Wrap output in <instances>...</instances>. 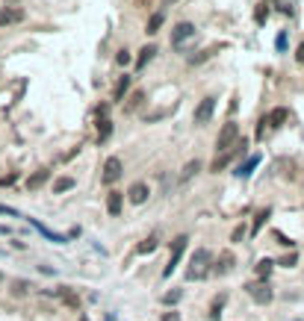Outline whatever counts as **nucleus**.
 Listing matches in <instances>:
<instances>
[{
	"label": "nucleus",
	"mask_w": 304,
	"mask_h": 321,
	"mask_svg": "<svg viewBox=\"0 0 304 321\" xmlns=\"http://www.w3.org/2000/svg\"><path fill=\"white\" fill-rule=\"evenodd\" d=\"M163 3H166V6H171V3H174V0H163Z\"/></svg>",
	"instance_id": "42"
},
{
	"label": "nucleus",
	"mask_w": 304,
	"mask_h": 321,
	"mask_svg": "<svg viewBox=\"0 0 304 321\" xmlns=\"http://www.w3.org/2000/svg\"><path fill=\"white\" fill-rule=\"evenodd\" d=\"M157 245H160V242H157V236H148V239H142V242L136 245V254H139V257H148V254H154V251H157Z\"/></svg>",
	"instance_id": "21"
},
{
	"label": "nucleus",
	"mask_w": 304,
	"mask_h": 321,
	"mask_svg": "<svg viewBox=\"0 0 304 321\" xmlns=\"http://www.w3.org/2000/svg\"><path fill=\"white\" fill-rule=\"evenodd\" d=\"M237 136H239V124L228 118V124L222 127L219 139H216V151H219V154H228V151H231V145L237 142Z\"/></svg>",
	"instance_id": "3"
},
{
	"label": "nucleus",
	"mask_w": 304,
	"mask_h": 321,
	"mask_svg": "<svg viewBox=\"0 0 304 321\" xmlns=\"http://www.w3.org/2000/svg\"><path fill=\"white\" fill-rule=\"evenodd\" d=\"M245 292H248V295H251V301H254V304H260V307L272 304V298H275L272 286H269V283H263V280H254V283H248V286H245Z\"/></svg>",
	"instance_id": "4"
},
{
	"label": "nucleus",
	"mask_w": 304,
	"mask_h": 321,
	"mask_svg": "<svg viewBox=\"0 0 304 321\" xmlns=\"http://www.w3.org/2000/svg\"><path fill=\"white\" fill-rule=\"evenodd\" d=\"M296 62H299V65H304V41L299 44V50H296Z\"/></svg>",
	"instance_id": "39"
},
{
	"label": "nucleus",
	"mask_w": 304,
	"mask_h": 321,
	"mask_svg": "<svg viewBox=\"0 0 304 321\" xmlns=\"http://www.w3.org/2000/svg\"><path fill=\"white\" fill-rule=\"evenodd\" d=\"M0 215H15V218H21V215H18V209H12V206H3V203H0Z\"/></svg>",
	"instance_id": "38"
},
{
	"label": "nucleus",
	"mask_w": 304,
	"mask_h": 321,
	"mask_svg": "<svg viewBox=\"0 0 304 321\" xmlns=\"http://www.w3.org/2000/svg\"><path fill=\"white\" fill-rule=\"evenodd\" d=\"M287 115H290L287 109H275V112L269 115V121H266V124H272V127H281V124L287 121Z\"/></svg>",
	"instance_id": "27"
},
{
	"label": "nucleus",
	"mask_w": 304,
	"mask_h": 321,
	"mask_svg": "<svg viewBox=\"0 0 304 321\" xmlns=\"http://www.w3.org/2000/svg\"><path fill=\"white\" fill-rule=\"evenodd\" d=\"M0 280H3V274H0Z\"/></svg>",
	"instance_id": "44"
},
{
	"label": "nucleus",
	"mask_w": 304,
	"mask_h": 321,
	"mask_svg": "<svg viewBox=\"0 0 304 321\" xmlns=\"http://www.w3.org/2000/svg\"><path fill=\"white\" fill-rule=\"evenodd\" d=\"M266 21V6H257V24H263Z\"/></svg>",
	"instance_id": "40"
},
{
	"label": "nucleus",
	"mask_w": 304,
	"mask_h": 321,
	"mask_svg": "<svg viewBox=\"0 0 304 321\" xmlns=\"http://www.w3.org/2000/svg\"><path fill=\"white\" fill-rule=\"evenodd\" d=\"M225 304H228V295H225V292H222V295H216V301H213V307H210V321H222Z\"/></svg>",
	"instance_id": "17"
},
{
	"label": "nucleus",
	"mask_w": 304,
	"mask_h": 321,
	"mask_svg": "<svg viewBox=\"0 0 304 321\" xmlns=\"http://www.w3.org/2000/svg\"><path fill=\"white\" fill-rule=\"evenodd\" d=\"M275 47H278V50H287V32H281V35H278V41H275Z\"/></svg>",
	"instance_id": "36"
},
{
	"label": "nucleus",
	"mask_w": 304,
	"mask_h": 321,
	"mask_svg": "<svg viewBox=\"0 0 304 321\" xmlns=\"http://www.w3.org/2000/svg\"><path fill=\"white\" fill-rule=\"evenodd\" d=\"M296 262H299V254H296V251L278 259V265H281V268H296Z\"/></svg>",
	"instance_id": "29"
},
{
	"label": "nucleus",
	"mask_w": 304,
	"mask_h": 321,
	"mask_svg": "<svg viewBox=\"0 0 304 321\" xmlns=\"http://www.w3.org/2000/svg\"><path fill=\"white\" fill-rule=\"evenodd\" d=\"M18 21H24V9H18V6H3L0 9V27L18 24Z\"/></svg>",
	"instance_id": "8"
},
{
	"label": "nucleus",
	"mask_w": 304,
	"mask_h": 321,
	"mask_svg": "<svg viewBox=\"0 0 304 321\" xmlns=\"http://www.w3.org/2000/svg\"><path fill=\"white\" fill-rule=\"evenodd\" d=\"M80 321H89V319H86V316H83V319H80Z\"/></svg>",
	"instance_id": "43"
},
{
	"label": "nucleus",
	"mask_w": 304,
	"mask_h": 321,
	"mask_svg": "<svg viewBox=\"0 0 304 321\" xmlns=\"http://www.w3.org/2000/svg\"><path fill=\"white\" fill-rule=\"evenodd\" d=\"M260 160H263L260 154H254V157H248V160H245V162H242V165H239V168H237V177H248V174H251V171H254V168L260 165Z\"/></svg>",
	"instance_id": "22"
},
{
	"label": "nucleus",
	"mask_w": 304,
	"mask_h": 321,
	"mask_svg": "<svg viewBox=\"0 0 304 321\" xmlns=\"http://www.w3.org/2000/svg\"><path fill=\"white\" fill-rule=\"evenodd\" d=\"M115 62H118V65H130V50H118Z\"/></svg>",
	"instance_id": "34"
},
{
	"label": "nucleus",
	"mask_w": 304,
	"mask_h": 321,
	"mask_svg": "<svg viewBox=\"0 0 304 321\" xmlns=\"http://www.w3.org/2000/svg\"><path fill=\"white\" fill-rule=\"evenodd\" d=\"M47 180H50V171H47V168H41V171H35L33 177L27 180V189H30V192H35V189H41Z\"/></svg>",
	"instance_id": "18"
},
{
	"label": "nucleus",
	"mask_w": 304,
	"mask_h": 321,
	"mask_svg": "<svg viewBox=\"0 0 304 321\" xmlns=\"http://www.w3.org/2000/svg\"><path fill=\"white\" fill-rule=\"evenodd\" d=\"M192 35H195V24H192V21H180V24L174 27V32H171V47L180 50V44H183L186 38H192Z\"/></svg>",
	"instance_id": "5"
},
{
	"label": "nucleus",
	"mask_w": 304,
	"mask_h": 321,
	"mask_svg": "<svg viewBox=\"0 0 304 321\" xmlns=\"http://www.w3.org/2000/svg\"><path fill=\"white\" fill-rule=\"evenodd\" d=\"M130 83H133V77H130V74H121V77H118V83H115V92H112V100H115V103H118V100H124L127 89H130Z\"/></svg>",
	"instance_id": "15"
},
{
	"label": "nucleus",
	"mask_w": 304,
	"mask_h": 321,
	"mask_svg": "<svg viewBox=\"0 0 304 321\" xmlns=\"http://www.w3.org/2000/svg\"><path fill=\"white\" fill-rule=\"evenodd\" d=\"M157 53H160V50H157L154 44H145V47L139 50V59H136V71H139V68H145V65L151 62V59H154Z\"/></svg>",
	"instance_id": "19"
},
{
	"label": "nucleus",
	"mask_w": 304,
	"mask_h": 321,
	"mask_svg": "<svg viewBox=\"0 0 304 321\" xmlns=\"http://www.w3.org/2000/svg\"><path fill=\"white\" fill-rule=\"evenodd\" d=\"M186 245H189V239H186V236H177V239L169 245V265L163 268V277H171V274L177 271V265H180V257H183Z\"/></svg>",
	"instance_id": "2"
},
{
	"label": "nucleus",
	"mask_w": 304,
	"mask_h": 321,
	"mask_svg": "<svg viewBox=\"0 0 304 321\" xmlns=\"http://www.w3.org/2000/svg\"><path fill=\"white\" fill-rule=\"evenodd\" d=\"M234 265H237V259H234V254H231V251H225V254L219 257V262H216L213 274H219V277H222V274H228V271H231Z\"/></svg>",
	"instance_id": "14"
},
{
	"label": "nucleus",
	"mask_w": 304,
	"mask_h": 321,
	"mask_svg": "<svg viewBox=\"0 0 304 321\" xmlns=\"http://www.w3.org/2000/svg\"><path fill=\"white\" fill-rule=\"evenodd\" d=\"M109 136H112V121L101 118V121H98V142H106Z\"/></svg>",
	"instance_id": "25"
},
{
	"label": "nucleus",
	"mask_w": 304,
	"mask_h": 321,
	"mask_svg": "<svg viewBox=\"0 0 304 321\" xmlns=\"http://www.w3.org/2000/svg\"><path fill=\"white\" fill-rule=\"evenodd\" d=\"M30 224H33L35 230H38V233H41V236H44V239H47V242H53V245H65V242H68V236H62V233H53V230H50V227L38 224V221H35V218H30Z\"/></svg>",
	"instance_id": "10"
},
{
	"label": "nucleus",
	"mask_w": 304,
	"mask_h": 321,
	"mask_svg": "<svg viewBox=\"0 0 304 321\" xmlns=\"http://www.w3.org/2000/svg\"><path fill=\"white\" fill-rule=\"evenodd\" d=\"M245 233H248V224H237L234 227V233H231V242H242Z\"/></svg>",
	"instance_id": "31"
},
{
	"label": "nucleus",
	"mask_w": 304,
	"mask_h": 321,
	"mask_svg": "<svg viewBox=\"0 0 304 321\" xmlns=\"http://www.w3.org/2000/svg\"><path fill=\"white\" fill-rule=\"evenodd\" d=\"M160 321H180V313L169 310V313H163V316H160Z\"/></svg>",
	"instance_id": "35"
},
{
	"label": "nucleus",
	"mask_w": 304,
	"mask_h": 321,
	"mask_svg": "<svg viewBox=\"0 0 304 321\" xmlns=\"http://www.w3.org/2000/svg\"><path fill=\"white\" fill-rule=\"evenodd\" d=\"M180 298H183V289H171V292H166V295H163V304H166V307H174Z\"/></svg>",
	"instance_id": "28"
},
{
	"label": "nucleus",
	"mask_w": 304,
	"mask_h": 321,
	"mask_svg": "<svg viewBox=\"0 0 304 321\" xmlns=\"http://www.w3.org/2000/svg\"><path fill=\"white\" fill-rule=\"evenodd\" d=\"M118 177H121V160H118V157H109L106 165H103V183H106V186H112Z\"/></svg>",
	"instance_id": "7"
},
{
	"label": "nucleus",
	"mask_w": 304,
	"mask_h": 321,
	"mask_svg": "<svg viewBox=\"0 0 304 321\" xmlns=\"http://www.w3.org/2000/svg\"><path fill=\"white\" fill-rule=\"evenodd\" d=\"M9 233H12L9 227H3V224H0V236H9Z\"/></svg>",
	"instance_id": "41"
},
{
	"label": "nucleus",
	"mask_w": 304,
	"mask_h": 321,
	"mask_svg": "<svg viewBox=\"0 0 304 321\" xmlns=\"http://www.w3.org/2000/svg\"><path fill=\"white\" fill-rule=\"evenodd\" d=\"M198 171H201V160H189L183 165V171H180V180H192Z\"/></svg>",
	"instance_id": "24"
},
{
	"label": "nucleus",
	"mask_w": 304,
	"mask_h": 321,
	"mask_svg": "<svg viewBox=\"0 0 304 321\" xmlns=\"http://www.w3.org/2000/svg\"><path fill=\"white\" fill-rule=\"evenodd\" d=\"M275 242H278V245H284V248H293V239H287V236H284V233H278V230H275Z\"/></svg>",
	"instance_id": "33"
},
{
	"label": "nucleus",
	"mask_w": 304,
	"mask_h": 321,
	"mask_svg": "<svg viewBox=\"0 0 304 321\" xmlns=\"http://www.w3.org/2000/svg\"><path fill=\"white\" fill-rule=\"evenodd\" d=\"M213 257H210V251L207 248H198L195 254H192V259H189V268H186V280H204L207 274H213Z\"/></svg>",
	"instance_id": "1"
},
{
	"label": "nucleus",
	"mask_w": 304,
	"mask_h": 321,
	"mask_svg": "<svg viewBox=\"0 0 304 321\" xmlns=\"http://www.w3.org/2000/svg\"><path fill=\"white\" fill-rule=\"evenodd\" d=\"M210 56H213V50H198L195 56H189V65H201L204 59H210Z\"/></svg>",
	"instance_id": "32"
},
{
	"label": "nucleus",
	"mask_w": 304,
	"mask_h": 321,
	"mask_svg": "<svg viewBox=\"0 0 304 321\" xmlns=\"http://www.w3.org/2000/svg\"><path fill=\"white\" fill-rule=\"evenodd\" d=\"M272 265H275V262H272L269 257H266V259H260V262H257V268H254V274H257V280H263V283L269 280V274H272Z\"/></svg>",
	"instance_id": "23"
},
{
	"label": "nucleus",
	"mask_w": 304,
	"mask_h": 321,
	"mask_svg": "<svg viewBox=\"0 0 304 321\" xmlns=\"http://www.w3.org/2000/svg\"><path fill=\"white\" fill-rule=\"evenodd\" d=\"M213 112H216V97H204L195 109V124H207L213 118Z\"/></svg>",
	"instance_id": "6"
},
{
	"label": "nucleus",
	"mask_w": 304,
	"mask_h": 321,
	"mask_svg": "<svg viewBox=\"0 0 304 321\" xmlns=\"http://www.w3.org/2000/svg\"><path fill=\"white\" fill-rule=\"evenodd\" d=\"M231 162H234V154H231V151H228V154H219L216 160L210 162V174H222Z\"/></svg>",
	"instance_id": "16"
},
{
	"label": "nucleus",
	"mask_w": 304,
	"mask_h": 321,
	"mask_svg": "<svg viewBox=\"0 0 304 321\" xmlns=\"http://www.w3.org/2000/svg\"><path fill=\"white\" fill-rule=\"evenodd\" d=\"M127 200H130L133 206H142V203L148 200V186H145V183H133L130 192H127Z\"/></svg>",
	"instance_id": "12"
},
{
	"label": "nucleus",
	"mask_w": 304,
	"mask_h": 321,
	"mask_svg": "<svg viewBox=\"0 0 304 321\" xmlns=\"http://www.w3.org/2000/svg\"><path fill=\"white\" fill-rule=\"evenodd\" d=\"M68 189H74V177H59L56 183H53V194H62Z\"/></svg>",
	"instance_id": "26"
},
{
	"label": "nucleus",
	"mask_w": 304,
	"mask_h": 321,
	"mask_svg": "<svg viewBox=\"0 0 304 321\" xmlns=\"http://www.w3.org/2000/svg\"><path fill=\"white\" fill-rule=\"evenodd\" d=\"M18 180V174H6V177H0V186H12Z\"/></svg>",
	"instance_id": "37"
},
{
	"label": "nucleus",
	"mask_w": 304,
	"mask_h": 321,
	"mask_svg": "<svg viewBox=\"0 0 304 321\" xmlns=\"http://www.w3.org/2000/svg\"><path fill=\"white\" fill-rule=\"evenodd\" d=\"M269 218H272V209H269V206H266V209H260V212L254 215V221L248 224V233H251V236H257V233L266 227V221H269Z\"/></svg>",
	"instance_id": "13"
},
{
	"label": "nucleus",
	"mask_w": 304,
	"mask_h": 321,
	"mask_svg": "<svg viewBox=\"0 0 304 321\" xmlns=\"http://www.w3.org/2000/svg\"><path fill=\"white\" fill-rule=\"evenodd\" d=\"M121 206H124V194L112 189V192H109V197H106V212H109L112 218H118V215H121Z\"/></svg>",
	"instance_id": "11"
},
{
	"label": "nucleus",
	"mask_w": 304,
	"mask_h": 321,
	"mask_svg": "<svg viewBox=\"0 0 304 321\" xmlns=\"http://www.w3.org/2000/svg\"><path fill=\"white\" fill-rule=\"evenodd\" d=\"M53 295H56V298H59V301L65 304L68 310H80V295L71 289V286H59V289L53 292Z\"/></svg>",
	"instance_id": "9"
},
{
	"label": "nucleus",
	"mask_w": 304,
	"mask_h": 321,
	"mask_svg": "<svg viewBox=\"0 0 304 321\" xmlns=\"http://www.w3.org/2000/svg\"><path fill=\"white\" fill-rule=\"evenodd\" d=\"M163 21H166V12H163V9H160V12H154V15L148 18V27H145V32H148V35H157V32H160V27H163Z\"/></svg>",
	"instance_id": "20"
},
{
	"label": "nucleus",
	"mask_w": 304,
	"mask_h": 321,
	"mask_svg": "<svg viewBox=\"0 0 304 321\" xmlns=\"http://www.w3.org/2000/svg\"><path fill=\"white\" fill-rule=\"evenodd\" d=\"M30 289H33L30 280H15V283H12V295H27Z\"/></svg>",
	"instance_id": "30"
}]
</instances>
